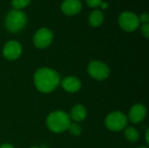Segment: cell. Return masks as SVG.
<instances>
[{
  "label": "cell",
  "mask_w": 149,
  "mask_h": 148,
  "mask_svg": "<svg viewBox=\"0 0 149 148\" xmlns=\"http://www.w3.org/2000/svg\"><path fill=\"white\" fill-rule=\"evenodd\" d=\"M104 21V15L102 11L96 10L91 12L89 15V24L93 27H99Z\"/></svg>",
  "instance_id": "13"
},
{
  "label": "cell",
  "mask_w": 149,
  "mask_h": 148,
  "mask_svg": "<svg viewBox=\"0 0 149 148\" xmlns=\"http://www.w3.org/2000/svg\"><path fill=\"white\" fill-rule=\"evenodd\" d=\"M124 135H125V138L127 139V140H128L130 142H136L140 139V133L138 132V130L136 128H134L133 126L126 127Z\"/></svg>",
  "instance_id": "14"
},
{
  "label": "cell",
  "mask_w": 149,
  "mask_h": 148,
  "mask_svg": "<svg viewBox=\"0 0 149 148\" xmlns=\"http://www.w3.org/2000/svg\"><path fill=\"white\" fill-rule=\"evenodd\" d=\"M72 120L67 113L64 111H54L51 113L46 119V126L50 131L55 133H61L65 132Z\"/></svg>",
  "instance_id": "2"
},
{
  "label": "cell",
  "mask_w": 149,
  "mask_h": 148,
  "mask_svg": "<svg viewBox=\"0 0 149 148\" xmlns=\"http://www.w3.org/2000/svg\"><path fill=\"white\" fill-rule=\"evenodd\" d=\"M138 148H148L147 147H138Z\"/></svg>",
  "instance_id": "24"
},
{
  "label": "cell",
  "mask_w": 149,
  "mask_h": 148,
  "mask_svg": "<svg viewBox=\"0 0 149 148\" xmlns=\"http://www.w3.org/2000/svg\"><path fill=\"white\" fill-rule=\"evenodd\" d=\"M148 133H149V130L148 129L147 132H146V142L149 144V140H148Z\"/></svg>",
  "instance_id": "22"
},
{
  "label": "cell",
  "mask_w": 149,
  "mask_h": 148,
  "mask_svg": "<svg viewBox=\"0 0 149 148\" xmlns=\"http://www.w3.org/2000/svg\"><path fill=\"white\" fill-rule=\"evenodd\" d=\"M82 9V3L79 0H65L61 4V10L67 16L78 14Z\"/></svg>",
  "instance_id": "11"
},
{
  "label": "cell",
  "mask_w": 149,
  "mask_h": 148,
  "mask_svg": "<svg viewBox=\"0 0 149 148\" xmlns=\"http://www.w3.org/2000/svg\"><path fill=\"white\" fill-rule=\"evenodd\" d=\"M33 82L38 91L43 93H50L60 84V76L52 68L42 67L35 72Z\"/></svg>",
  "instance_id": "1"
},
{
  "label": "cell",
  "mask_w": 149,
  "mask_h": 148,
  "mask_svg": "<svg viewBox=\"0 0 149 148\" xmlns=\"http://www.w3.org/2000/svg\"><path fill=\"white\" fill-rule=\"evenodd\" d=\"M147 116V108L142 104H135L134 105L128 113L127 119L134 124H138L144 120Z\"/></svg>",
  "instance_id": "9"
},
{
  "label": "cell",
  "mask_w": 149,
  "mask_h": 148,
  "mask_svg": "<svg viewBox=\"0 0 149 148\" xmlns=\"http://www.w3.org/2000/svg\"><path fill=\"white\" fill-rule=\"evenodd\" d=\"M31 0H11V5L14 10H21L26 7Z\"/></svg>",
  "instance_id": "16"
},
{
  "label": "cell",
  "mask_w": 149,
  "mask_h": 148,
  "mask_svg": "<svg viewBox=\"0 0 149 148\" xmlns=\"http://www.w3.org/2000/svg\"><path fill=\"white\" fill-rule=\"evenodd\" d=\"M70 133V134L73 135V136H79L81 132H82V129H81V126H79V124L74 122V123H71V125L69 126L68 129H67Z\"/></svg>",
  "instance_id": "15"
},
{
  "label": "cell",
  "mask_w": 149,
  "mask_h": 148,
  "mask_svg": "<svg viewBox=\"0 0 149 148\" xmlns=\"http://www.w3.org/2000/svg\"><path fill=\"white\" fill-rule=\"evenodd\" d=\"M127 116L120 111L110 113L105 120V125L107 129L113 132H120L127 126Z\"/></svg>",
  "instance_id": "4"
},
{
  "label": "cell",
  "mask_w": 149,
  "mask_h": 148,
  "mask_svg": "<svg viewBox=\"0 0 149 148\" xmlns=\"http://www.w3.org/2000/svg\"><path fill=\"white\" fill-rule=\"evenodd\" d=\"M100 6H101L103 9H107V8L108 7V3H105V2H102L101 4H100Z\"/></svg>",
  "instance_id": "21"
},
{
  "label": "cell",
  "mask_w": 149,
  "mask_h": 148,
  "mask_svg": "<svg viewBox=\"0 0 149 148\" xmlns=\"http://www.w3.org/2000/svg\"><path fill=\"white\" fill-rule=\"evenodd\" d=\"M119 25L126 31L131 32L135 31L140 25V19L137 15L131 11H124L119 16Z\"/></svg>",
  "instance_id": "6"
},
{
  "label": "cell",
  "mask_w": 149,
  "mask_h": 148,
  "mask_svg": "<svg viewBox=\"0 0 149 148\" xmlns=\"http://www.w3.org/2000/svg\"><path fill=\"white\" fill-rule=\"evenodd\" d=\"M87 72L93 79L102 81L109 77L110 69L108 65L102 61L92 60L87 65Z\"/></svg>",
  "instance_id": "5"
},
{
  "label": "cell",
  "mask_w": 149,
  "mask_h": 148,
  "mask_svg": "<svg viewBox=\"0 0 149 148\" xmlns=\"http://www.w3.org/2000/svg\"><path fill=\"white\" fill-rule=\"evenodd\" d=\"M60 84L62 88L69 93H75L81 88V81L75 76H67L64 78L60 80Z\"/></svg>",
  "instance_id": "10"
},
{
  "label": "cell",
  "mask_w": 149,
  "mask_h": 148,
  "mask_svg": "<svg viewBox=\"0 0 149 148\" xmlns=\"http://www.w3.org/2000/svg\"><path fill=\"white\" fill-rule=\"evenodd\" d=\"M86 2L90 7H99L100 6L102 0H86Z\"/></svg>",
  "instance_id": "17"
},
{
  "label": "cell",
  "mask_w": 149,
  "mask_h": 148,
  "mask_svg": "<svg viewBox=\"0 0 149 148\" xmlns=\"http://www.w3.org/2000/svg\"><path fill=\"white\" fill-rule=\"evenodd\" d=\"M29 148H40V147H29Z\"/></svg>",
  "instance_id": "23"
},
{
  "label": "cell",
  "mask_w": 149,
  "mask_h": 148,
  "mask_svg": "<svg viewBox=\"0 0 149 148\" xmlns=\"http://www.w3.org/2000/svg\"><path fill=\"white\" fill-rule=\"evenodd\" d=\"M22 54V45L16 40L8 41L3 48V55L8 60H16Z\"/></svg>",
  "instance_id": "8"
},
{
  "label": "cell",
  "mask_w": 149,
  "mask_h": 148,
  "mask_svg": "<svg viewBox=\"0 0 149 148\" xmlns=\"http://www.w3.org/2000/svg\"><path fill=\"white\" fill-rule=\"evenodd\" d=\"M0 148H14V147L12 145L9 144V143H4V144L0 146Z\"/></svg>",
  "instance_id": "20"
},
{
  "label": "cell",
  "mask_w": 149,
  "mask_h": 148,
  "mask_svg": "<svg viewBox=\"0 0 149 148\" xmlns=\"http://www.w3.org/2000/svg\"><path fill=\"white\" fill-rule=\"evenodd\" d=\"M86 115H87V112H86V107L82 105H79V104L75 105L71 109V112L69 114L71 120H72L76 123L83 121L86 119Z\"/></svg>",
  "instance_id": "12"
},
{
  "label": "cell",
  "mask_w": 149,
  "mask_h": 148,
  "mask_svg": "<svg viewBox=\"0 0 149 148\" xmlns=\"http://www.w3.org/2000/svg\"><path fill=\"white\" fill-rule=\"evenodd\" d=\"M53 40V33L47 28L39 29L33 36V44L38 49L47 48Z\"/></svg>",
  "instance_id": "7"
},
{
  "label": "cell",
  "mask_w": 149,
  "mask_h": 148,
  "mask_svg": "<svg viewBox=\"0 0 149 148\" xmlns=\"http://www.w3.org/2000/svg\"><path fill=\"white\" fill-rule=\"evenodd\" d=\"M26 22V15L23 11L19 10H12L6 15L5 27L9 31L16 33L24 28Z\"/></svg>",
  "instance_id": "3"
},
{
  "label": "cell",
  "mask_w": 149,
  "mask_h": 148,
  "mask_svg": "<svg viewBox=\"0 0 149 148\" xmlns=\"http://www.w3.org/2000/svg\"><path fill=\"white\" fill-rule=\"evenodd\" d=\"M140 19V22H142L144 24H148L149 21V16L148 13H143L141 15V17H139Z\"/></svg>",
  "instance_id": "19"
},
{
  "label": "cell",
  "mask_w": 149,
  "mask_h": 148,
  "mask_svg": "<svg viewBox=\"0 0 149 148\" xmlns=\"http://www.w3.org/2000/svg\"><path fill=\"white\" fill-rule=\"evenodd\" d=\"M141 33L142 35L146 38H148L149 37V24H144L141 27Z\"/></svg>",
  "instance_id": "18"
}]
</instances>
